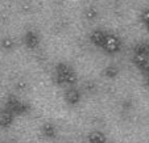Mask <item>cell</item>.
Segmentation results:
<instances>
[{"mask_svg":"<svg viewBox=\"0 0 149 143\" xmlns=\"http://www.w3.org/2000/svg\"><path fill=\"white\" fill-rule=\"evenodd\" d=\"M86 16L88 17V19H94V17H96V9L93 8V7H90L88 9H86Z\"/></svg>","mask_w":149,"mask_h":143,"instance_id":"4fadbf2b","label":"cell"},{"mask_svg":"<svg viewBox=\"0 0 149 143\" xmlns=\"http://www.w3.org/2000/svg\"><path fill=\"white\" fill-rule=\"evenodd\" d=\"M139 19H140L144 28H146L149 30V7H145L144 9H141L140 14H139Z\"/></svg>","mask_w":149,"mask_h":143,"instance_id":"8fae6325","label":"cell"},{"mask_svg":"<svg viewBox=\"0 0 149 143\" xmlns=\"http://www.w3.org/2000/svg\"><path fill=\"white\" fill-rule=\"evenodd\" d=\"M16 116L8 109V108H0V127L7 129V127L12 126Z\"/></svg>","mask_w":149,"mask_h":143,"instance_id":"8992f818","label":"cell"},{"mask_svg":"<svg viewBox=\"0 0 149 143\" xmlns=\"http://www.w3.org/2000/svg\"><path fill=\"white\" fill-rule=\"evenodd\" d=\"M132 54H139V55H146L149 56V41H139L133 46V53Z\"/></svg>","mask_w":149,"mask_h":143,"instance_id":"9c48e42d","label":"cell"},{"mask_svg":"<svg viewBox=\"0 0 149 143\" xmlns=\"http://www.w3.org/2000/svg\"><path fill=\"white\" fill-rule=\"evenodd\" d=\"M106 74H107L108 76H111V78H112V76H116V74H118V68L113 67V65H111L106 68Z\"/></svg>","mask_w":149,"mask_h":143,"instance_id":"7c38bea8","label":"cell"},{"mask_svg":"<svg viewBox=\"0 0 149 143\" xmlns=\"http://www.w3.org/2000/svg\"><path fill=\"white\" fill-rule=\"evenodd\" d=\"M53 81L62 88H68L77 85L78 74L74 67L68 62H57L53 70Z\"/></svg>","mask_w":149,"mask_h":143,"instance_id":"7a4b0ae2","label":"cell"},{"mask_svg":"<svg viewBox=\"0 0 149 143\" xmlns=\"http://www.w3.org/2000/svg\"><path fill=\"white\" fill-rule=\"evenodd\" d=\"M63 100H65V102L68 105H70V107L78 105L82 100V93H81V91L78 89V87H77V85H73V87L65 88Z\"/></svg>","mask_w":149,"mask_h":143,"instance_id":"277c9868","label":"cell"},{"mask_svg":"<svg viewBox=\"0 0 149 143\" xmlns=\"http://www.w3.org/2000/svg\"><path fill=\"white\" fill-rule=\"evenodd\" d=\"M132 63L143 71L144 74L149 70V56L146 55H139V54H132Z\"/></svg>","mask_w":149,"mask_h":143,"instance_id":"52a82bcc","label":"cell"},{"mask_svg":"<svg viewBox=\"0 0 149 143\" xmlns=\"http://www.w3.org/2000/svg\"><path fill=\"white\" fill-rule=\"evenodd\" d=\"M40 42H41V38H40V34L36 30L29 29V30L25 32V34H24V43H25V46L28 49L34 50V49L38 47Z\"/></svg>","mask_w":149,"mask_h":143,"instance_id":"5b68a950","label":"cell"},{"mask_svg":"<svg viewBox=\"0 0 149 143\" xmlns=\"http://www.w3.org/2000/svg\"><path fill=\"white\" fill-rule=\"evenodd\" d=\"M6 108H8L15 116H21V114H25L31 110L29 105L26 104L25 101L20 100L17 96L15 95H9L7 97V101H6Z\"/></svg>","mask_w":149,"mask_h":143,"instance_id":"3957f363","label":"cell"},{"mask_svg":"<svg viewBox=\"0 0 149 143\" xmlns=\"http://www.w3.org/2000/svg\"><path fill=\"white\" fill-rule=\"evenodd\" d=\"M41 131H42V134L45 135L46 138H49V139H50V138H54L57 134V129L52 122H46V124L42 125Z\"/></svg>","mask_w":149,"mask_h":143,"instance_id":"30bf717a","label":"cell"},{"mask_svg":"<svg viewBox=\"0 0 149 143\" xmlns=\"http://www.w3.org/2000/svg\"><path fill=\"white\" fill-rule=\"evenodd\" d=\"M90 42L107 54H118L123 49V41L119 34L102 28L91 30Z\"/></svg>","mask_w":149,"mask_h":143,"instance_id":"6da1fadb","label":"cell"},{"mask_svg":"<svg viewBox=\"0 0 149 143\" xmlns=\"http://www.w3.org/2000/svg\"><path fill=\"white\" fill-rule=\"evenodd\" d=\"M145 76H146V80H148V83H149V70L145 72Z\"/></svg>","mask_w":149,"mask_h":143,"instance_id":"5bb4252c","label":"cell"},{"mask_svg":"<svg viewBox=\"0 0 149 143\" xmlns=\"http://www.w3.org/2000/svg\"><path fill=\"white\" fill-rule=\"evenodd\" d=\"M0 143H11V142H0Z\"/></svg>","mask_w":149,"mask_h":143,"instance_id":"9a60e30c","label":"cell"},{"mask_svg":"<svg viewBox=\"0 0 149 143\" xmlns=\"http://www.w3.org/2000/svg\"><path fill=\"white\" fill-rule=\"evenodd\" d=\"M87 140L88 143H108V138L107 135L104 134L100 130H93L88 133L87 135Z\"/></svg>","mask_w":149,"mask_h":143,"instance_id":"ba28073f","label":"cell"}]
</instances>
